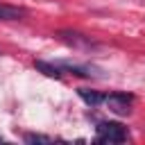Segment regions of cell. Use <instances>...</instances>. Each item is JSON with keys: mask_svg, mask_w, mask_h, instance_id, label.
Wrapping results in <instances>:
<instances>
[{"mask_svg": "<svg viewBox=\"0 0 145 145\" xmlns=\"http://www.w3.org/2000/svg\"><path fill=\"white\" fill-rule=\"evenodd\" d=\"M131 102H134V97L129 93H111V95H104V104L109 106V111H113L118 116H127L131 111Z\"/></svg>", "mask_w": 145, "mask_h": 145, "instance_id": "obj_2", "label": "cell"}, {"mask_svg": "<svg viewBox=\"0 0 145 145\" xmlns=\"http://www.w3.org/2000/svg\"><path fill=\"white\" fill-rule=\"evenodd\" d=\"M23 138H25V143H43V145L52 143V138L50 136H43V134H25Z\"/></svg>", "mask_w": 145, "mask_h": 145, "instance_id": "obj_7", "label": "cell"}, {"mask_svg": "<svg viewBox=\"0 0 145 145\" xmlns=\"http://www.w3.org/2000/svg\"><path fill=\"white\" fill-rule=\"evenodd\" d=\"M129 138L127 127L120 122H100L95 127V140L97 143H125Z\"/></svg>", "mask_w": 145, "mask_h": 145, "instance_id": "obj_1", "label": "cell"}, {"mask_svg": "<svg viewBox=\"0 0 145 145\" xmlns=\"http://www.w3.org/2000/svg\"><path fill=\"white\" fill-rule=\"evenodd\" d=\"M77 95H79L88 106H97L100 102H104V95L97 93V91H91V88H77Z\"/></svg>", "mask_w": 145, "mask_h": 145, "instance_id": "obj_3", "label": "cell"}, {"mask_svg": "<svg viewBox=\"0 0 145 145\" xmlns=\"http://www.w3.org/2000/svg\"><path fill=\"white\" fill-rule=\"evenodd\" d=\"M34 66H36V70H41L43 75H48V77H61V68L57 66V63H48V61H34Z\"/></svg>", "mask_w": 145, "mask_h": 145, "instance_id": "obj_5", "label": "cell"}, {"mask_svg": "<svg viewBox=\"0 0 145 145\" xmlns=\"http://www.w3.org/2000/svg\"><path fill=\"white\" fill-rule=\"evenodd\" d=\"M25 16V9L11 7V5H0V20H18Z\"/></svg>", "mask_w": 145, "mask_h": 145, "instance_id": "obj_4", "label": "cell"}, {"mask_svg": "<svg viewBox=\"0 0 145 145\" xmlns=\"http://www.w3.org/2000/svg\"><path fill=\"white\" fill-rule=\"evenodd\" d=\"M63 41H68L70 45H88V39H84L82 34H72V32H61L59 34Z\"/></svg>", "mask_w": 145, "mask_h": 145, "instance_id": "obj_6", "label": "cell"}]
</instances>
